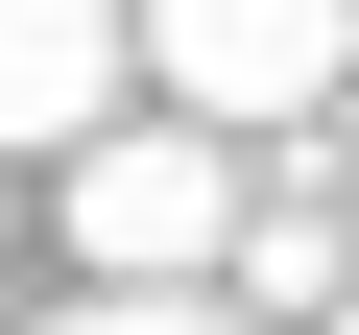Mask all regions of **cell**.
<instances>
[{"label": "cell", "mask_w": 359, "mask_h": 335, "mask_svg": "<svg viewBox=\"0 0 359 335\" xmlns=\"http://www.w3.org/2000/svg\"><path fill=\"white\" fill-rule=\"evenodd\" d=\"M192 264H240L216 120H96L72 144V287H192Z\"/></svg>", "instance_id": "1"}, {"label": "cell", "mask_w": 359, "mask_h": 335, "mask_svg": "<svg viewBox=\"0 0 359 335\" xmlns=\"http://www.w3.org/2000/svg\"><path fill=\"white\" fill-rule=\"evenodd\" d=\"M144 72L192 120H287L311 144V96L359 72V0H144Z\"/></svg>", "instance_id": "2"}, {"label": "cell", "mask_w": 359, "mask_h": 335, "mask_svg": "<svg viewBox=\"0 0 359 335\" xmlns=\"http://www.w3.org/2000/svg\"><path fill=\"white\" fill-rule=\"evenodd\" d=\"M144 72L120 0H0V144H96V96Z\"/></svg>", "instance_id": "3"}, {"label": "cell", "mask_w": 359, "mask_h": 335, "mask_svg": "<svg viewBox=\"0 0 359 335\" xmlns=\"http://www.w3.org/2000/svg\"><path fill=\"white\" fill-rule=\"evenodd\" d=\"M240 311H311V335L359 311V287H335V192H311V144H287V192H240Z\"/></svg>", "instance_id": "4"}, {"label": "cell", "mask_w": 359, "mask_h": 335, "mask_svg": "<svg viewBox=\"0 0 359 335\" xmlns=\"http://www.w3.org/2000/svg\"><path fill=\"white\" fill-rule=\"evenodd\" d=\"M48 335H240V311H216V287H72Z\"/></svg>", "instance_id": "5"}, {"label": "cell", "mask_w": 359, "mask_h": 335, "mask_svg": "<svg viewBox=\"0 0 359 335\" xmlns=\"http://www.w3.org/2000/svg\"><path fill=\"white\" fill-rule=\"evenodd\" d=\"M335 335H359V311H335Z\"/></svg>", "instance_id": "6"}]
</instances>
